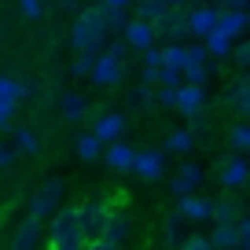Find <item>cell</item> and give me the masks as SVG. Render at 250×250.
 Instances as JSON below:
<instances>
[{
  "instance_id": "6da1fadb",
  "label": "cell",
  "mask_w": 250,
  "mask_h": 250,
  "mask_svg": "<svg viewBox=\"0 0 250 250\" xmlns=\"http://www.w3.org/2000/svg\"><path fill=\"white\" fill-rule=\"evenodd\" d=\"M103 41H107V22H103V8H92L74 22L70 44L74 52H100Z\"/></svg>"
},
{
  "instance_id": "8fae6325",
  "label": "cell",
  "mask_w": 250,
  "mask_h": 250,
  "mask_svg": "<svg viewBox=\"0 0 250 250\" xmlns=\"http://www.w3.org/2000/svg\"><path fill=\"white\" fill-rule=\"evenodd\" d=\"M213 22H217V8H195L184 15V33H191V37L203 41L206 33L213 30Z\"/></svg>"
},
{
  "instance_id": "d6986e66",
  "label": "cell",
  "mask_w": 250,
  "mask_h": 250,
  "mask_svg": "<svg viewBox=\"0 0 250 250\" xmlns=\"http://www.w3.org/2000/svg\"><path fill=\"white\" fill-rule=\"evenodd\" d=\"M206 55H217V59H225V55L228 52H232V37H225V33H221V30H210V33H206Z\"/></svg>"
},
{
  "instance_id": "4dcf8cb0",
  "label": "cell",
  "mask_w": 250,
  "mask_h": 250,
  "mask_svg": "<svg viewBox=\"0 0 250 250\" xmlns=\"http://www.w3.org/2000/svg\"><path fill=\"white\" fill-rule=\"evenodd\" d=\"M177 250H213V247H210V235H195L191 232V235H184V239L177 243Z\"/></svg>"
},
{
  "instance_id": "7c38bea8",
  "label": "cell",
  "mask_w": 250,
  "mask_h": 250,
  "mask_svg": "<svg viewBox=\"0 0 250 250\" xmlns=\"http://www.w3.org/2000/svg\"><path fill=\"white\" fill-rule=\"evenodd\" d=\"M129 232H133V221H129V213H125V210H110V221H107V232H103V243H110V247H122V243L129 239Z\"/></svg>"
},
{
  "instance_id": "f546056e",
  "label": "cell",
  "mask_w": 250,
  "mask_h": 250,
  "mask_svg": "<svg viewBox=\"0 0 250 250\" xmlns=\"http://www.w3.org/2000/svg\"><path fill=\"white\" fill-rule=\"evenodd\" d=\"M228 140H232V147L235 151H247L250 147V125H235V129H232V133H228Z\"/></svg>"
},
{
  "instance_id": "e575fe53",
  "label": "cell",
  "mask_w": 250,
  "mask_h": 250,
  "mask_svg": "<svg viewBox=\"0 0 250 250\" xmlns=\"http://www.w3.org/2000/svg\"><path fill=\"white\" fill-rule=\"evenodd\" d=\"M232 59H235V66H250V44H247V41L232 44Z\"/></svg>"
},
{
  "instance_id": "ee69618b",
  "label": "cell",
  "mask_w": 250,
  "mask_h": 250,
  "mask_svg": "<svg viewBox=\"0 0 250 250\" xmlns=\"http://www.w3.org/2000/svg\"><path fill=\"white\" fill-rule=\"evenodd\" d=\"M129 0H103V8H125Z\"/></svg>"
},
{
  "instance_id": "8992f818",
  "label": "cell",
  "mask_w": 250,
  "mask_h": 250,
  "mask_svg": "<svg viewBox=\"0 0 250 250\" xmlns=\"http://www.w3.org/2000/svg\"><path fill=\"white\" fill-rule=\"evenodd\" d=\"M173 107H177L184 118H199V110L206 107V92H203V85L180 81V85H177V100H173Z\"/></svg>"
},
{
  "instance_id": "7a4b0ae2",
  "label": "cell",
  "mask_w": 250,
  "mask_h": 250,
  "mask_svg": "<svg viewBox=\"0 0 250 250\" xmlns=\"http://www.w3.org/2000/svg\"><path fill=\"white\" fill-rule=\"evenodd\" d=\"M114 206L107 199H88V203L78 206V225H81V239L85 243H100L103 232H107V221Z\"/></svg>"
},
{
  "instance_id": "83f0119b",
  "label": "cell",
  "mask_w": 250,
  "mask_h": 250,
  "mask_svg": "<svg viewBox=\"0 0 250 250\" xmlns=\"http://www.w3.org/2000/svg\"><path fill=\"white\" fill-rule=\"evenodd\" d=\"M15 147L22 151V155H37V136H33L30 129H15Z\"/></svg>"
},
{
  "instance_id": "d590c367",
  "label": "cell",
  "mask_w": 250,
  "mask_h": 250,
  "mask_svg": "<svg viewBox=\"0 0 250 250\" xmlns=\"http://www.w3.org/2000/svg\"><path fill=\"white\" fill-rule=\"evenodd\" d=\"M15 107H19V103H11V100H0V129H11V118H15Z\"/></svg>"
},
{
  "instance_id": "74e56055",
  "label": "cell",
  "mask_w": 250,
  "mask_h": 250,
  "mask_svg": "<svg viewBox=\"0 0 250 250\" xmlns=\"http://www.w3.org/2000/svg\"><path fill=\"white\" fill-rule=\"evenodd\" d=\"M210 55H206V48L203 44H188L184 48V62H206Z\"/></svg>"
},
{
  "instance_id": "ba28073f",
  "label": "cell",
  "mask_w": 250,
  "mask_h": 250,
  "mask_svg": "<svg viewBox=\"0 0 250 250\" xmlns=\"http://www.w3.org/2000/svg\"><path fill=\"white\" fill-rule=\"evenodd\" d=\"M88 78H92L96 85H118V81H122V59H114L110 52H96Z\"/></svg>"
},
{
  "instance_id": "277c9868",
  "label": "cell",
  "mask_w": 250,
  "mask_h": 250,
  "mask_svg": "<svg viewBox=\"0 0 250 250\" xmlns=\"http://www.w3.org/2000/svg\"><path fill=\"white\" fill-rule=\"evenodd\" d=\"M59 199H62V180L59 177L44 180V188H37L33 199H30V217H37V221L52 217V213L59 210Z\"/></svg>"
},
{
  "instance_id": "2e32d148",
  "label": "cell",
  "mask_w": 250,
  "mask_h": 250,
  "mask_svg": "<svg viewBox=\"0 0 250 250\" xmlns=\"http://www.w3.org/2000/svg\"><path fill=\"white\" fill-rule=\"evenodd\" d=\"M180 221H191V225H195V221H206L210 217V199H199L195 191H191V195H180Z\"/></svg>"
},
{
  "instance_id": "f6af8a7d",
  "label": "cell",
  "mask_w": 250,
  "mask_h": 250,
  "mask_svg": "<svg viewBox=\"0 0 250 250\" xmlns=\"http://www.w3.org/2000/svg\"><path fill=\"white\" fill-rule=\"evenodd\" d=\"M52 250H85V243H74V247H52Z\"/></svg>"
},
{
  "instance_id": "4316f807",
  "label": "cell",
  "mask_w": 250,
  "mask_h": 250,
  "mask_svg": "<svg viewBox=\"0 0 250 250\" xmlns=\"http://www.w3.org/2000/svg\"><path fill=\"white\" fill-rule=\"evenodd\" d=\"M22 96H26V85H22V81H15V78H0V100L19 103Z\"/></svg>"
},
{
  "instance_id": "ac0fdd59",
  "label": "cell",
  "mask_w": 250,
  "mask_h": 250,
  "mask_svg": "<svg viewBox=\"0 0 250 250\" xmlns=\"http://www.w3.org/2000/svg\"><path fill=\"white\" fill-rule=\"evenodd\" d=\"M103 155H107V162L114 166V169H129V166H133V147H129V144H122V140L103 144Z\"/></svg>"
},
{
  "instance_id": "ffe728a7",
  "label": "cell",
  "mask_w": 250,
  "mask_h": 250,
  "mask_svg": "<svg viewBox=\"0 0 250 250\" xmlns=\"http://www.w3.org/2000/svg\"><path fill=\"white\" fill-rule=\"evenodd\" d=\"M235 213H243V206L235 203V199H217V203L210 199V217L206 221H232Z\"/></svg>"
},
{
  "instance_id": "44dd1931",
  "label": "cell",
  "mask_w": 250,
  "mask_h": 250,
  "mask_svg": "<svg viewBox=\"0 0 250 250\" xmlns=\"http://www.w3.org/2000/svg\"><path fill=\"white\" fill-rule=\"evenodd\" d=\"M85 100H81L78 92H66L62 96V114H66V122H81V118H85Z\"/></svg>"
},
{
  "instance_id": "e0dca14e",
  "label": "cell",
  "mask_w": 250,
  "mask_h": 250,
  "mask_svg": "<svg viewBox=\"0 0 250 250\" xmlns=\"http://www.w3.org/2000/svg\"><path fill=\"white\" fill-rule=\"evenodd\" d=\"M210 247H213V250H235V247H239V235H235V217H232V221H217V228H213V235H210Z\"/></svg>"
},
{
  "instance_id": "d4e9b609",
  "label": "cell",
  "mask_w": 250,
  "mask_h": 250,
  "mask_svg": "<svg viewBox=\"0 0 250 250\" xmlns=\"http://www.w3.org/2000/svg\"><path fill=\"white\" fill-rule=\"evenodd\" d=\"M180 78L191 81V85H203V81L210 78V62H184V66H180Z\"/></svg>"
},
{
  "instance_id": "484cf974",
  "label": "cell",
  "mask_w": 250,
  "mask_h": 250,
  "mask_svg": "<svg viewBox=\"0 0 250 250\" xmlns=\"http://www.w3.org/2000/svg\"><path fill=\"white\" fill-rule=\"evenodd\" d=\"M100 155H103V144L96 140L92 133H88V136H81V140H78V158H85V162H96Z\"/></svg>"
},
{
  "instance_id": "9a60e30c",
  "label": "cell",
  "mask_w": 250,
  "mask_h": 250,
  "mask_svg": "<svg viewBox=\"0 0 250 250\" xmlns=\"http://www.w3.org/2000/svg\"><path fill=\"white\" fill-rule=\"evenodd\" d=\"M247 180H250V166L243 162L239 155L228 158V162L221 166V184H225V188H232V191H235V188H243Z\"/></svg>"
},
{
  "instance_id": "f35d334b",
  "label": "cell",
  "mask_w": 250,
  "mask_h": 250,
  "mask_svg": "<svg viewBox=\"0 0 250 250\" xmlns=\"http://www.w3.org/2000/svg\"><path fill=\"white\" fill-rule=\"evenodd\" d=\"M125 48H129V44H125V41H114V44H110L107 52L114 55V59H125Z\"/></svg>"
},
{
  "instance_id": "f1b7e54d",
  "label": "cell",
  "mask_w": 250,
  "mask_h": 250,
  "mask_svg": "<svg viewBox=\"0 0 250 250\" xmlns=\"http://www.w3.org/2000/svg\"><path fill=\"white\" fill-rule=\"evenodd\" d=\"M92 59H96V52H78V59L70 62V74L74 78H85V74L92 70Z\"/></svg>"
},
{
  "instance_id": "b9f144b4",
  "label": "cell",
  "mask_w": 250,
  "mask_h": 250,
  "mask_svg": "<svg viewBox=\"0 0 250 250\" xmlns=\"http://www.w3.org/2000/svg\"><path fill=\"white\" fill-rule=\"evenodd\" d=\"M85 250H122V247H110V243H85Z\"/></svg>"
},
{
  "instance_id": "60d3db41",
  "label": "cell",
  "mask_w": 250,
  "mask_h": 250,
  "mask_svg": "<svg viewBox=\"0 0 250 250\" xmlns=\"http://www.w3.org/2000/svg\"><path fill=\"white\" fill-rule=\"evenodd\" d=\"M158 78V66H144V85H155Z\"/></svg>"
},
{
  "instance_id": "7bdbcfd3",
  "label": "cell",
  "mask_w": 250,
  "mask_h": 250,
  "mask_svg": "<svg viewBox=\"0 0 250 250\" xmlns=\"http://www.w3.org/2000/svg\"><path fill=\"white\" fill-rule=\"evenodd\" d=\"M250 0H221V8H247Z\"/></svg>"
},
{
  "instance_id": "52a82bcc",
  "label": "cell",
  "mask_w": 250,
  "mask_h": 250,
  "mask_svg": "<svg viewBox=\"0 0 250 250\" xmlns=\"http://www.w3.org/2000/svg\"><path fill=\"white\" fill-rule=\"evenodd\" d=\"M129 169L140 180H158L166 173V155L162 151H133V166Z\"/></svg>"
},
{
  "instance_id": "603a6c76",
  "label": "cell",
  "mask_w": 250,
  "mask_h": 250,
  "mask_svg": "<svg viewBox=\"0 0 250 250\" xmlns=\"http://www.w3.org/2000/svg\"><path fill=\"white\" fill-rule=\"evenodd\" d=\"M169 15V8H166V0H140V19H147V22H162V19Z\"/></svg>"
},
{
  "instance_id": "cb8c5ba5",
  "label": "cell",
  "mask_w": 250,
  "mask_h": 250,
  "mask_svg": "<svg viewBox=\"0 0 250 250\" xmlns=\"http://www.w3.org/2000/svg\"><path fill=\"white\" fill-rule=\"evenodd\" d=\"M158 66H169V70H180L184 66V44H169L158 52Z\"/></svg>"
},
{
  "instance_id": "5bb4252c",
  "label": "cell",
  "mask_w": 250,
  "mask_h": 250,
  "mask_svg": "<svg viewBox=\"0 0 250 250\" xmlns=\"http://www.w3.org/2000/svg\"><path fill=\"white\" fill-rule=\"evenodd\" d=\"M122 133H125V118H122V114H103L100 122L92 125V136H96L100 144L122 140Z\"/></svg>"
},
{
  "instance_id": "3957f363",
  "label": "cell",
  "mask_w": 250,
  "mask_h": 250,
  "mask_svg": "<svg viewBox=\"0 0 250 250\" xmlns=\"http://www.w3.org/2000/svg\"><path fill=\"white\" fill-rule=\"evenodd\" d=\"M81 239V225H78V206H66V210L52 213V225H48V250L52 247H74Z\"/></svg>"
},
{
  "instance_id": "d6a6232c",
  "label": "cell",
  "mask_w": 250,
  "mask_h": 250,
  "mask_svg": "<svg viewBox=\"0 0 250 250\" xmlns=\"http://www.w3.org/2000/svg\"><path fill=\"white\" fill-rule=\"evenodd\" d=\"M180 70H169V66H158V78H155V85H169V88H177L180 85Z\"/></svg>"
},
{
  "instance_id": "ab89813d",
  "label": "cell",
  "mask_w": 250,
  "mask_h": 250,
  "mask_svg": "<svg viewBox=\"0 0 250 250\" xmlns=\"http://www.w3.org/2000/svg\"><path fill=\"white\" fill-rule=\"evenodd\" d=\"M11 158H15V147H0V169H4Z\"/></svg>"
},
{
  "instance_id": "7402d4cb",
  "label": "cell",
  "mask_w": 250,
  "mask_h": 250,
  "mask_svg": "<svg viewBox=\"0 0 250 250\" xmlns=\"http://www.w3.org/2000/svg\"><path fill=\"white\" fill-rule=\"evenodd\" d=\"M232 107L239 110L243 118L250 114V81H243V78H239V81L232 85Z\"/></svg>"
},
{
  "instance_id": "bcb514c9",
  "label": "cell",
  "mask_w": 250,
  "mask_h": 250,
  "mask_svg": "<svg viewBox=\"0 0 250 250\" xmlns=\"http://www.w3.org/2000/svg\"><path fill=\"white\" fill-rule=\"evenodd\" d=\"M235 250H239V247H235Z\"/></svg>"
},
{
  "instance_id": "9c48e42d",
  "label": "cell",
  "mask_w": 250,
  "mask_h": 250,
  "mask_svg": "<svg viewBox=\"0 0 250 250\" xmlns=\"http://www.w3.org/2000/svg\"><path fill=\"white\" fill-rule=\"evenodd\" d=\"M41 239H44L41 221H37V217H26L22 225L15 228V239H11L8 250H41Z\"/></svg>"
},
{
  "instance_id": "30bf717a",
  "label": "cell",
  "mask_w": 250,
  "mask_h": 250,
  "mask_svg": "<svg viewBox=\"0 0 250 250\" xmlns=\"http://www.w3.org/2000/svg\"><path fill=\"white\" fill-rule=\"evenodd\" d=\"M213 30H221L225 37H239L243 30H247V8H217V22H213Z\"/></svg>"
},
{
  "instance_id": "1f68e13d",
  "label": "cell",
  "mask_w": 250,
  "mask_h": 250,
  "mask_svg": "<svg viewBox=\"0 0 250 250\" xmlns=\"http://www.w3.org/2000/svg\"><path fill=\"white\" fill-rule=\"evenodd\" d=\"M166 151H191V129L188 133H173L166 140Z\"/></svg>"
},
{
  "instance_id": "5b68a950",
  "label": "cell",
  "mask_w": 250,
  "mask_h": 250,
  "mask_svg": "<svg viewBox=\"0 0 250 250\" xmlns=\"http://www.w3.org/2000/svg\"><path fill=\"white\" fill-rule=\"evenodd\" d=\"M122 37L129 48H136V52H147V48H155L158 41V26L147 22V19H133V22L122 26Z\"/></svg>"
},
{
  "instance_id": "836d02e7",
  "label": "cell",
  "mask_w": 250,
  "mask_h": 250,
  "mask_svg": "<svg viewBox=\"0 0 250 250\" xmlns=\"http://www.w3.org/2000/svg\"><path fill=\"white\" fill-rule=\"evenodd\" d=\"M173 100H177V88H169V85L155 88V103H158V107H173Z\"/></svg>"
},
{
  "instance_id": "8d00e7d4",
  "label": "cell",
  "mask_w": 250,
  "mask_h": 250,
  "mask_svg": "<svg viewBox=\"0 0 250 250\" xmlns=\"http://www.w3.org/2000/svg\"><path fill=\"white\" fill-rule=\"evenodd\" d=\"M19 11H22L26 19H37L41 11H44V0H19Z\"/></svg>"
},
{
  "instance_id": "4fadbf2b",
  "label": "cell",
  "mask_w": 250,
  "mask_h": 250,
  "mask_svg": "<svg viewBox=\"0 0 250 250\" xmlns=\"http://www.w3.org/2000/svg\"><path fill=\"white\" fill-rule=\"evenodd\" d=\"M199 180H203V169H199L195 162H184V166L177 169V177L169 180V188L177 191V195H191V191L199 188Z\"/></svg>"
}]
</instances>
